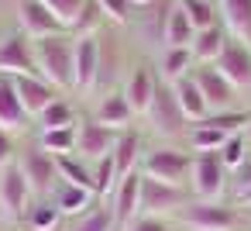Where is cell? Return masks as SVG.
<instances>
[{"mask_svg": "<svg viewBox=\"0 0 251 231\" xmlns=\"http://www.w3.org/2000/svg\"><path fill=\"white\" fill-rule=\"evenodd\" d=\"M35 62L38 73L55 87V90H73L76 83V35L59 31L49 38H35Z\"/></svg>", "mask_w": 251, "mask_h": 231, "instance_id": "cell-1", "label": "cell"}, {"mask_svg": "<svg viewBox=\"0 0 251 231\" xmlns=\"http://www.w3.org/2000/svg\"><path fill=\"white\" fill-rule=\"evenodd\" d=\"M145 117H148L151 131L162 135V138H179V135L186 131V124H189L186 114H182V107H179V100H176L172 83H165V80L155 83V97H151Z\"/></svg>", "mask_w": 251, "mask_h": 231, "instance_id": "cell-2", "label": "cell"}, {"mask_svg": "<svg viewBox=\"0 0 251 231\" xmlns=\"http://www.w3.org/2000/svg\"><path fill=\"white\" fill-rule=\"evenodd\" d=\"M179 221L193 231H237L241 214L220 200H189L179 210Z\"/></svg>", "mask_w": 251, "mask_h": 231, "instance_id": "cell-3", "label": "cell"}, {"mask_svg": "<svg viewBox=\"0 0 251 231\" xmlns=\"http://www.w3.org/2000/svg\"><path fill=\"white\" fill-rule=\"evenodd\" d=\"M189 73H193V80H196V87H200V93H203L210 114H217V111H234L237 90H234V83H230L213 62H196Z\"/></svg>", "mask_w": 251, "mask_h": 231, "instance_id": "cell-4", "label": "cell"}, {"mask_svg": "<svg viewBox=\"0 0 251 231\" xmlns=\"http://www.w3.org/2000/svg\"><path fill=\"white\" fill-rule=\"evenodd\" d=\"M189 179H193V193L200 200H220V193L227 190L230 173L220 162V152H196L193 169H189Z\"/></svg>", "mask_w": 251, "mask_h": 231, "instance_id": "cell-5", "label": "cell"}, {"mask_svg": "<svg viewBox=\"0 0 251 231\" xmlns=\"http://www.w3.org/2000/svg\"><path fill=\"white\" fill-rule=\"evenodd\" d=\"M0 76H42L35 62V45L18 28L0 38Z\"/></svg>", "mask_w": 251, "mask_h": 231, "instance_id": "cell-6", "label": "cell"}, {"mask_svg": "<svg viewBox=\"0 0 251 231\" xmlns=\"http://www.w3.org/2000/svg\"><path fill=\"white\" fill-rule=\"evenodd\" d=\"M14 28H18L21 35H28L31 42L66 31L62 21L42 4V0H14Z\"/></svg>", "mask_w": 251, "mask_h": 231, "instance_id": "cell-7", "label": "cell"}, {"mask_svg": "<svg viewBox=\"0 0 251 231\" xmlns=\"http://www.w3.org/2000/svg\"><path fill=\"white\" fill-rule=\"evenodd\" d=\"M145 176V173H141ZM189 203V190L186 186H172V183H158V179H141V214H179Z\"/></svg>", "mask_w": 251, "mask_h": 231, "instance_id": "cell-8", "label": "cell"}, {"mask_svg": "<svg viewBox=\"0 0 251 231\" xmlns=\"http://www.w3.org/2000/svg\"><path fill=\"white\" fill-rule=\"evenodd\" d=\"M189 169H193V159L186 152H179V148H155L141 162V173L148 179L172 183V186H182V179L189 176Z\"/></svg>", "mask_w": 251, "mask_h": 231, "instance_id": "cell-9", "label": "cell"}, {"mask_svg": "<svg viewBox=\"0 0 251 231\" xmlns=\"http://www.w3.org/2000/svg\"><path fill=\"white\" fill-rule=\"evenodd\" d=\"M121 131H110L107 124H100L97 117L93 121H79L76 124V159L83 162H100L103 155L114 152V142H117Z\"/></svg>", "mask_w": 251, "mask_h": 231, "instance_id": "cell-10", "label": "cell"}, {"mask_svg": "<svg viewBox=\"0 0 251 231\" xmlns=\"http://www.w3.org/2000/svg\"><path fill=\"white\" fill-rule=\"evenodd\" d=\"M100 83V38L76 35V93H93Z\"/></svg>", "mask_w": 251, "mask_h": 231, "instance_id": "cell-11", "label": "cell"}, {"mask_svg": "<svg viewBox=\"0 0 251 231\" xmlns=\"http://www.w3.org/2000/svg\"><path fill=\"white\" fill-rule=\"evenodd\" d=\"M213 66L234 83L237 93H241V90H251V45H248V42H241V38H227L220 59H217Z\"/></svg>", "mask_w": 251, "mask_h": 231, "instance_id": "cell-12", "label": "cell"}, {"mask_svg": "<svg viewBox=\"0 0 251 231\" xmlns=\"http://www.w3.org/2000/svg\"><path fill=\"white\" fill-rule=\"evenodd\" d=\"M18 166H21V173H25V179H28L31 193H42V197H45V193L59 183L55 155L42 152L38 145H35V148H25V152H21V159H18Z\"/></svg>", "mask_w": 251, "mask_h": 231, "instance_id": "cell-13", "label": "cell"}, {"mask_svg": "<svg viewBox=\"0 0 251 231\" xmlns=\"http://www.w3.org/2000/svg\"><path fill=\"white\" fill-rule=\"evenodd\" d=\"M28 200H31V186H28L21 166L11 162L7 169H0V207H4V214L18 221V217L25 214Z\"/></svg>", "mask_w": 251, "mask_h": 231, "instance_id": "cell-14", "label": "cell"}, {"mask_svg": "<svg viewBox=\"0 0 251 231\" xmlns=\"http://www.w3.org/2000/svg\"><path fill=\"white\" fill-rule=\"evenodd\" d=\"M141 179H145L141 173L117 179V190H114V224L117 228H127L141 214Z\"/></svg>", "mask_w": 251, "mask_h": 231, "instance_id": "cell-15", "label": "cell"}, {"mask_svg": "<svg viewBox=\"0 0 251 231\" xmlns=\"http://www.w3.org/2000/svg\"><path fill=\"white\" fill-rule=\"evenodd\" d=\"M11 80H14V90H18V97H21L28 117H31V114L38 117L52 100H59V90H55L45 76H11Z\"/></svg>", "mask_w": 251, "mask_h": 231, "instance_id": "cell-16", "label": "cell"}, {"mask_svg": "<svg viewBox=\"0 0 251 231\" xmlns=\"http://www.w3.org/2000/svg\"><path fill=\"white\" fill-rule=\"evenodd\" d=\"M155 83H158V76H155V69L151 66H134V73L127 76V83H124V100L131 104V111H134V117L138 114H148V104H151V97H155Z\"/></svg>", "mask_w": 251, "mask_h": 231, "instance_id": "cell-17", "label": "cell"}, {"mask_svg": "<svg viewBox=\"0 0 251 231\" xmlns=\"http://www.w3.org/2000/svg\"><path fill=\"white\" fill-rule=\"evenodd\" d=\"M217 11L227 35L251 45V0H217Z\"/></svg>", "mask_w": 251, "mask_h": 231, "instance_id": "cell-18", "label": "cell"}, {"mask_svg": "<svg viewBox=\"0 0 251 231\" xmlns=\"http://www.w3.org/2000/svg\"><path fill=\"white\" fill-rule=\"evenodd\" d=\"M25 124H28V111H25V104H21L18 90H14V80L0 76V128L14 135Z\"/></svg>", "mask_w": 251, "mask_h": 231, "instance_id": "cell-19", "label": "cell"}, {"mask_svg": "<svg viewBox=\"0 0 251 231\" xmlns=\"http://www.w3.org/2000/svg\"><path fill=\"white\" fill-rule=\"evenodd\" d=\"M227 28L217 21V25H210V28H200L196 35H193V45H189V52H193V62H217L220 59V52H224V45H227Z\"/></svg>", "mask_w": 251, "mask_h": 231, "instance_id": "cell-20", "label": "cell"}, {"mask_svg": "<svg viewBox=\"0 0 251 231\" xmlns=\"http://www.w3.org/2000/svg\"><path fill=\"white\" fill-rule=\"evenodd\" d=\"M172 90H176V100H179V107H182V114H186L189 124H193V121H203V117L210 114V107H206V100H203V93H200L193 73L182 76V80H176Z\"/></svg>", "mask_w": 251, "mask_h": 231, "instance_id": "cell-21", "label": "cell"}, {"mask_svg": "<svg viewBox=\"0 0 251 231\" xmlns=\"http://www.w3.org/2000/svg\"><path fill=\"white\" fill-rule=\"evenodd\" d=\"M97 121L107 124L110 131H127V124L134 121V111H131V104L124 100V93L117 90V93H107V97L100 100V107H97Z\"/></svg>", "mask_w": 251, "mask_h": 231, "instance_id": "cell-22", "label": "cell"}, {"mask_svg": "<svg viewBox=\"0 0 251 231\" xmlns=\"http://www.w3.org/2000/svg\"><path fill=\"white\" fill-rule=\"evenodd\" d=\"M138 162H141V135L138 131H121L117 142H114V166H117V176H131L138 173Z\"/></svg>", "mask_w": 251, "mask_h": 231, "instance_id": "cell-23", "label": "cell"}, {"mask_svg": "<svg viewBox=\"0 0 251 231\" xmlns=\"http://www.w3.org/2000/svg\"><path fill=\"white\" fill-rule=\"evenodd\" d=\"M193 66H196V62H193V52H189V49H162L155 76H158V80H165V83H176V80L189 76V69H193Z\"/></svg>", "mask_w": 251, "mask_h": 231, "instance_id": "cell-24", "label": "cell"}, {"mask_svg": "<svg viewBox=\"0 0 251 231\" xmlns=\"http://www.w3.org/2000/svg\"><path fill=\"white\" fill-rule=\"evenodd\" d=\"M193 35H196V28L189 25V18L182 14V7L176 4V7L169 11V21H165V35H162L165 49H189V45H193Z\"/></svg>", "mask_w": 251, "mask_h": 231, "instance_id": "cell-25", "label": "cell"}, {"mask_svg": "<svg viewBox=\"0 0 251 231\" xmlns=\"http://www.w3.org/2000/svg\"><path fill=\"white\" fill-rule=\"evenodd\" d=\"M93 200H97V193H93V190L69 186V183H62V186H59V193H55L59 210H62V214H76V217L90 214V210H93Z\"/></svg>", "mask_w": 251, "mask_h": 231, "instance_id": "cell-26", "label": "cell"}, {"mask_svg": "<svg viewBox=\"0 0 251 231\" xmlns=\"http://www.w3.org/2000/svg\"><path fill=\"white\" fill-rule=\"evenodd\" d=\"M227 138H230L227 131H220V128H213V124H206V121H193V124H189V145H193L196 152H220V145H224Z\"/></svg>", "mask_w": 251, "mask_h": 231, "instance_id": "cell-27", "label": "cell"}, {"mask_svg": "<svg viewBox=\"0 0 251 231\" xmlns=\"http://www.w3.org/2000/svg\"><path fill=\"white\" fill-rule=\"evenodd\" d=\"M38 148L49 155H73L76 152V128H52L38 135Z\"/></svg>", "mask_w": 251, "mask_h": 231, "instance_id": "cell-28", "label": "cell"}, {"mask_svg": "<svg viewBox=\"0 0 251 231\" xmlns=\"http://www.w3.org/2000/svg\"><path fill=\"white\" fill-rule=\"evenodd\" d=\"M55 173H59V179L69 183V186L93 190V173H90V169L83 166V159H76V155H59V159H55Z\"/></svg>", "mask_w": 251, "mask_h": 231, "instance_id": "cell-29", "label": "cell"}, {"mask_svg": "<svg viewBox=\"0 0 251 231\" xmlns=\"http://www.w3.org/2000/svg\"><path fill=\"white\" fill-rule=\"evenodd\" d=\"M38 124H42V131H52V128H76V111H73V104L69 100H52L42 114H38Z\"/></svg>", "mask_w": 251, "mask_h": 231, "instance_id": "cell-30", "label": "cell"}, {"mask_svg": "<svg viewBox=\"0 0 251 231\" xmlns=\"http://www.w3.org/2000/svg\"><path fill=\"white\" fill-rule=\"evenodd\" d=\"M176 4L182 7V14L189 18V25L200 31V28H210V25H217L220 18V11H217V4L213 0H176Z\"/></svg>", "mask_w": 251, "mask_h": 231, "instance_id": "cell-31", "label": "cell"}, {"mask_svg": "<svg viewBox=\"0 0 251 231\" xmlns=\"http://www.w3.org/2000/svg\"><path fill=\"white\" fill-rule=\"evenodd\" d=\"M97 7H100V14H103L107 25L127 28L134 21V4H131V0H97Z\"/></svg>", "mask_w": 251, "mask_h": 231, "instance_id": "cell-32", "label": "cell"}, {"mask_svg": "<svg viewBox=\"0 0 251 231\" xmlns=\"http://www.w3.org/2000/svg\"><path fill=\"white\" fill-rule=\"evenodd\" d=\"M117 166H114V152L110 155H103L100 162H97V169H93V193L97 197H107L110 190H117Z\"/></svg>", "mask_w": 251, "mask_h": 231, "instance_id": "cell-33", "label": "cell"}, {"mask_svg": "<svg viewBox=\"0 0 251 231\" xmlns=\"http://www.w3.org/2000/svg\"><path fill=\"white\" fill-rule=\"evenodd\" d=\"M59 221H62V210L55 200H42L38 207L28 210V224L35 231H52V228H59Z\"/></svg>", "mask_w": 251, "mask_h": 231, "instance_id": "cell-34", "label": "cell"}, {"mask_svg": "<svg viewBox=\"0 0 251 231\" xmlns=\"http://www.w3.org/2000/svg\"><path fill=\"white\" fill-rule=\"evenodd\" d=\"M42 4L62 21V28L66 31H73L76 28V21H79V11H83V4L86 0H42Z\"/></svg>", "mask_w": 251, "mask_h": 231, "instance_id": "cell-35", "label": "cell"}, {"mask_svg": "<svg viewBox=\"0 0 251 231\" xmlns=\"http://www.w3.org/2000/svg\"><path fill=\"white\" fill-rule=\"evenodd\" d=\"M248 155H251V152H248V145H244V135H230V138L220 145V162L227 166V173H234Z\"/></svg>", "mask_w": 251, "mask_h": 231, "instance_id": "cell-36", "label": "cell"}, {"mask_svg": "<svg viewBox=\"0 0 251 231\" xmlns=\"http://www.w3.org/2000/svg\"><path fill=\"white\" fill-rule=\"evenodd\" d=\"M114 228H117V224H114V210L97 207V210L83 214V217L76 221V228H73V231H114Z\"/></svg>", "mask_w": 251, "mask_h": 231, "instance_id": "cell-37", "label": "cell"}, {"mask_svg": "<svg viewBox=\"0 0 251 231\" xmlns=\"http://www.w3.org/2000/svg\"><path fill=\"white\" fill-rule=\"evenodd\" d=\"M124 231H172V224L165 221V217H155V214H141V217H134Z\"/></svg>", "mask_w": 251, "mask_h": 231, "instance_id": "cell-38", "label": "cell"}, {"mask_svg": "<svg viewBox=\"0 0 251 231\" xmlns=\"http://www.w3.org/2000/svg\"><path fill=\"white\" fill-rule=\"evenodd\" d=\"M230 179H234V190H237V197L251 190V155H248V159H244V162H241V166L230 173Z\"/></svg>", "mask_w": 251, "mask_h": 231, "instance_id": "cell-39", "label": "cell"}, {"mask_svg": "<svg viewBox=\"0 0 251 231\" xmlns=\"http://www.w3.org/2000/svg\"><path fill=\"white\" fill-rule=\"evenodd\" d=\"M14 162V142H11V131L0 128V169H7Z\"/></svg>", "mask_w": 251, "mask_h": 231, "instance_id": "cell-40", "label": "cell"}, {"mask_svg": "<svg viewBox=\"0 0 251 231\" xmlns=\"http://www.w3.org/2000/svg\"><path fill=\"white\" fill-rule=\"evenodd\" d=\"M241 135H244V145H248V152H251V124H248V128H244Z\"/></svg>", "mask_w": 251, "mask_h": 231, "instance_id": "cell-41", "label": "cell"}, {"mask_svg": "<svg viewBox=\"0 0 251 231\" xmlns=\"http://www.w3.org/2000/svg\"><path fill=\"white\" fill-rule=\"evenodd\" d=\"M237 200H241V203H244V207H251V190H248V193H241V197H237Z\"/></svg>", "mask_w": 251, "mask_h": 231, "instance_id": "cell-42", "label": "cell"}, {"mask_svg": "<svg viewBox=\"0 0 251 231\" xmlns=\"http://www.w3.org/2000/svg\"><path fill=\"white\" fill-rule=\"evenodd\" d=\"M131 4H134V11H141V7H148V4H151V0H131Z\"/></svg>", "mask_w": 251, "mask_h": 231, "instance_id": "cell-43", "label": "cell"}]
</instances>
